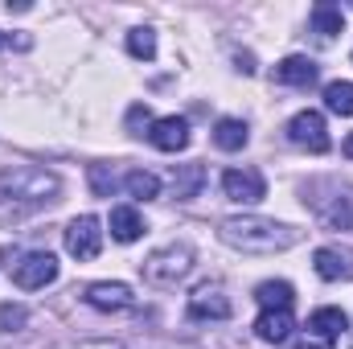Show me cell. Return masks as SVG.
Wrapping results in <instances>:
<instances>
[{
    "label": "cell",
    "instance_id": "1",
    "mask_svg": "<svg viewBox=\"0 0 353 349\" xmlns=\"http://www.w3.org/2000/svg\"><path fill=\"white\" fill-rule=\"evenodd\" d=\"M222 243L234 247V251H247V255H275V251H288L300 243V230L288 226V222H275V218H259V214H239V218H222L218 226Z\"/></svg>",
    "mask_w": 353,
    "mask_h": 349
},
{
    "label": "cell",
    "instance_id": "2",
    "mask_svg": "<svg viewBox=\"0 0 353 349\" xmlns=\"http://www.w3.org/2000/svg\"><path fill=\"white\" fill-rule=\"evenodd\" d=\"M58 189H62V181L37 165H17V169L0 173V193L17 206H50L58 197Z\"/></svg>",
    "mask_w": 353,
    "mask_h": 349
},
{
    "label": "cell",
    "instance_id": "3",
    "mask_svg": "<svg viewBox=\"0 0 353 349\" xmlns=\"http://www.w3.org/2000/svg\"><path fill=\"white\" fill-rule=\"evenodd\" d=\"M140 271H144V279L157 283V288H176V283L193 271V247H185V243H169V247L152 251L148 259L140 263Z\"/></svg>",
    "mask_w": 353,
    "mask_h": 349
},
{
    "label": "cell",
    "instance_id": "4",
    "mask_svg": "<svg viewBox=\"0 0 353 349\" xmlns=\"http://www.w3.org/2000/svg\"><path fill=\"white\" fill-rule=\"evenodd\" d=\"M8 275H12L17 288L37 292V288H46V283L58 279V259L50 251H29V255H21L17 263H8Z\"/></svg>",
    "mask_w": 353,
    "mask_h": 349
},
{
    "label": "cell",
    "instance_id": "5",
    "mask_svg": "<svg viewBox=\"0 0 353 349\" xmlns=\"http://www.w3.org/2000/svg\"><path fill=\"white\" fill-rule=\"evenodd\" d=\"M230 312H234V304H230L222 283H197L189 292V317L193 321H226Z\"/></svg>",
    "mask_w": 353,
    "mask_h": 349
},
{
    "label": "cell",
    "instance_id": "6",
    "mask_svg": "<svg viewBox=\"0 0 353 349\" xmlns=\"http://www.w3.org/2000/svg\"><path fill=\"white\" fill-rule=\"evenodd\" d=\"M66 251L79 263L94 259V255L103 251V226H99L94 214H79V218L66 226Z\"/></svg>",
    "mask_w": 353,
    "mask_h": 349
},
{
    "label": "cell",
    "instance_id": "7",
    "mask_svg": "<svg viewBox=\"0 0 353 349\" xmlns=\"http://www.w3.org/2000/svg\"><path fill=\"white\" fill-rule=\"evenodd\" d=\"M288 140L296 148H308V152H329V128H325V115L321 111H300L292 115L288 123Z\"/></svg>",
    "mask_w": 353,
    "mask_h": 349
},
{
    "label": "cell",
    "instance_id": "8",
    "mask_svg": "<svg viewBox=\"0 0 353 349\" xmlns=\"http://www.w3.org/2000/svg\"><path fill=\"white\" fill-rule=\"evenodd\" d=\"M222 193L230 201H243V206H255L267 197V181L259 169H226L222 173Z\"/></svg>",
    "mask_w": 353,
    "mask_h": 349
},
{
    "label": "cell",
    "instance_id": "9",
    "mask_svg": "<svg viewBox=\"0 0 353 349\" xmlns=\"http://www.w3.org/2000/svg\"><path fill=\"white\" fill-rule=\"evenodd\" d=\"M83 300H87L90 308H99V312H128V308L136 304L132 288H128V283H111V279L90 283L87 292H83Z\"/></svg>",
    "mask_w": 353,
    "mask_h": 349
},
{
    "label": "cell",
    "instance_id": "10",
    "mask_svg": "<svg viewBox=\"0 0 353 349\" xmlns=\"http://www.w3.org/2000/svg\"><path fill=\"white\" fill-rule=\"evenodd\" d=\"M148 144L161 148V152H181V148H189V123H185L181 115H161V119H152Z\"/></svg>",
    "mask_w": 353,
    "mask_h": 349
},
{
    "label": "cell",
    "instance_id": "11",
    "mask_svg": "<svg viewBox=\"0 0 353 349\" xmlns=\"http://www.w3.org/2000/svg\"><path fill=\"white\" fill-rule=\"evenodd\" d=\"M312 267H316V275L321 279H329V283H341V279H353V251L350 247H321L316 255H312Z\"/></svg>",
    "mask_w": 353,
    "mask_h": 349
},
{
    "label": "cell",
    "instance_id": "12",
    "mask_svg": "<svg viewBox=\"0 0 353 349\" xmlns=\"http://www.w3.org/2000/svg\"><path fill=\"white\" fill-rule=\"evenodd\" d=\"M271 79H275L279 87H312V83H316V62H312V58H300V54H292V58L275 62Z\"/></svg>",
    "mask_w": 353,
    "mask_h": 349
},
{
    "label": "cell",
    "instance_id": "13",
    "mask_svg": "<svg viewBox=\"0 0 353 349\" xmlns=\"http://www.w3.org/2000/svg\"><path fill=\"white\" fill-rule=\"evenodd\" d=\"M292 329H296L292 308H263V312H259V321H255V333H259V341H267V346L288 341V337H292Z\"/></svg>",
    "mask_w": 353,
    "mask_h": 349
},
{
    "label": "cell",
    "instance_id": "14",
    "mask_svg": "<svg viewBox=\"0 0 353 349\" xmlns=\"http://www.w3.org/2000/svg\"><path fill=\"white\" fill-rule=\"evenodd\" d=\"M341 29H345V12H341V4H333V0L312 4V33H316L321 41H333Z\"/></svg>",
    "mask_w": 353,
    "mask_h": 349
},
{
    "label": "cell",
    "instance_id": "15",
    "mask_svg": "<svg viewBox=\"0 0 353 349\" xmlns=\"http://www.w3.org/2000/svg\"><path fill=\"white\" fill-rule=\"evenodd\" d=\"M247 140H251V128H247L243 119L226 115V119H218V123H214V144H218L222 152H243V148H247Z\"/></svg>",
    "mask_w": 353,
    "mask_h": 349
},
{
    "label": "cell",
    "instance_id": "16",
    "mask_svg": "<svg viewBox=\"0 0 353 349\" xmlns=\"http://www.w3.org/2000/svg\"><path fill=\"white\" fill-rule=\"evenodd\" d=\"M169 185H173L176 201L197 197V193H201V185H205V165H176L173 177H169Z\"/></svg>",
    "mask_w": 353,
    "mask_h": 349
},
{
    "label": "cell",
    "instance_id": "17",
    "mask_svg": "<svg viewBox=\"0 0 353 349\" xmlns=\"http://www.w3.org/2000/svg\"><path fill=\"white\" fill-rule=\"evenodd\" d=\"M107 226H111V239H115V243H136V239L144 235V222H140V214H136L132 206H115Z\"/></svg>",
    "mask_w": 353,
    "mask_h": 349
},
{
    "label": "cell",
    "instance_id": "18",
    "mask_svg": "<svg viewBox=\"0 0 353 349\" xmlns=\"http://www.w3.org/2000/svg\"><path fill=\"white\" fill-rule=\"evenodd\" d=\"M345 329H350V317H345L341 308H316V312L308 317V333H321V337H329V341H337Z\"/></svg>",
    "mask_w": 353,
    "mask_h": 349
},
{
    "label": "cell",
    "instance_id": "19",
    "mask_svg": "<svg viewBox=\"0 0 353 349\" xmlns=\"http://www.w3.org/2000/svg\"><path fill=\"white\" fill-rule=\"evenodd\" d=\"M255 300L263 304V308H292V300H296V288L288 283V279H267L255 288Z\"/></svg>",
    "mask_w": 353,
    "mask_h": 349
},
{
    "label": "cell",
    "instance_id": "20",
    "mask_svg": "<svg viewBox=\"0 0 353 349\" xmlns=\"http://www.w3.org/2000/svg\"><path fill=\"white\" fill-rule=\"evenodd\" d=\"M123 189H128L136 201H152V197H161V181H157V173H144V169H132V173L123 177Z\"/></svg>",
    "mask_w": 353,
    "mask_h": 349
},
{
    "label": "cell",
    "instance_id": "21",
    "mask_svg": "<svg viewBox=\"0 0 353 349\" xmlns=\"http://www.w3.org/2000/svg\"><path fill=\"white\" fill-rule=\"evenodd\" d=\"M325 107L333 115H353V83H329L325 87Z\"/></svg>",
    "mask_w": 353,
    "mask_h": 349
},
{
    "label": "cell",
    "instance_id": "22",
    "mask_svg": "<svg viewBox=\"0 0 353 349\" xmlns=\"http://www.w3.org/2000/svg\"><path fill=\"white\" fill-rule=\"evenodd\" d=\"M128 54H132V58H144V62L157 58V33H152L148 25L132 29V33H128Z\"/></svg>",
    "mask_w": 353,
    "mask_h": 349
},
{
    "label": "cell",
    "instance_id": "23",
    "mask_svg": "<svg viewBox=\"0 0 353 349\" xmlns=\"http://www.w3.org/2000/svg\"><path fill=\"white\" fill-rule=\"evenodd\" d=\"M325 226H341V230H350L353 226V197H337L329 210H325Z\"/></svg>",
    "mask_w": 353,
    "mask_h": 349
},
{
    "label": "cell",
    "instance_id": "24",
    "mask_svg": "<svg viewBox=\"0 0 353 349\" xmlns=\"http://www.w3.org/2000/svg\"><path fill=\"white\" fill-rule=\"evenodd\" d=\"M90 189H94V197H111V189H115V173H111L107 165H90Z\"/></svg>",
    "mask_w": 353,
    "mask_h": 349
},
{
    "label": "cell",
    "instance_id": "25",
    "mask_svg": "<svg viewBox=\"0 0 353 349\" xmlns=\"http://www.w3.org/2000/svg\"><path fill=\"white\" fill-rule=\"evenodd\" d=\"M25 321H29V312H25L21 304H0V329H4V333H17Z\"/></svg>",
    "mask_w": 353,
    "mask_h": 349
},
{
    "label": "cell",
    "instance_id": "26",
    "mask_svg": "<svg viewBox=\"0 0 353 349\" xmlns=\"http://www.w3.org/2000/svg\"><path fill=\"white\" fill-rule=\"evenodd\" d=\"M296 349H333V341L321 333H304V337H296Z\"/></svg>",
    "mask_w": 353,
    "mask_h": 349
},
{
    "label": "cell",
    "instance_id": "27",
    "mask_svg": "<svg viewBox=\"0 0 353 349\" xmlns=\"http://www.w3.org/2000/svg\"><path fill=\"white\" fill-rule=\"evenodd\" d=\"M239 70H243V74H255V58H251V54H239Z\"/></svg>",
    "mask_w": 353,
    "mask_h": 349
},
{
    "label": "cell",
    "instance_id": "28",
    "mask_svg": "<svg viewBox=\"0 0 353 349\" xmlns=\"http://www.w3.org/2000/svg\"><path fill=\"white\" fill-rule=\"evenodd\" d=\"M79 349H123L119 341H83Z\"/></svg>",
    "mask_w": 353,
    "mask_h": 349
},
{
    "label": "cell",
    "instance_id": "29",
    "mask_svg": "<svg viewBox=\"0 0 353 349\" xmlns=\"http://www.w3.org/2000/svg\"><path fill=\"white\" fill-rule=\"evenodd\" d=\"M341 152H345V157H350V161H353V132H350V136H345V144H341Z\"/></svg>",
    "mask_w": 353,
    "mask_h": 349
},
{
    "label": "cell",
    "instance_id": "30",
    "mask_svg": "<svg viewBox=\"0 0 353 349\" xmlns=\"http://www.w3.org/2000/svg\"><path fill=\"white\" fill-rule=\"evenodd\" d=\"M4 41H8V37H4V33H0V50H4Z\"/></svg>",
    "mask_w": 353,
    "mask_h": 349
},
{
    "label": "cell",
    "instance_id": "31",
    "mask_svg": "<svg viewBox=\"0 0 353 349\" xmlns=\"http://www.w3.org/2000/svg\"><path fill=\"white\" fill-rule=\"evenodd\" d=\"M350 349H353V346H350Z\"/></svg>",
    "mask_w": 353,
    "mask_h": 349
}]
</instances>
